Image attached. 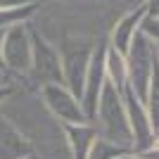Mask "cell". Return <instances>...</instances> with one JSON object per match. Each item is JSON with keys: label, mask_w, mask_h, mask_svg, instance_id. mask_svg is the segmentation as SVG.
Here are the masks:
<instances>
[{"label": "cell", "mask_w": 159, "mask_h": 159, "mask_svg": "<svg viewBox=\"0 0 159 159\" xmlns=\"http://www.w3.org/2000/svg\"><path fill=\"white\" fill-rule=\"evenodd\" d=\"M93 128L100 138L109 140L119 147L131 150V131H128V121H126V109L121 102V93L116 88L105 81L102 93L98 98V107H95V116H93Z\"/></svg>", "instance_id": "6da1fadb"}, {"label": "cell", "mask_w": 159, "mask_h": 159, "mask_svg": "<svg viewBox=\"0 0 159 159\" xmlns=\"http://www.w3.org/2000/svg\"><path fill=\"white\" fill-rule=\"evenodd\" d=\"M124 60H126V86L145 105L152 86V76L157 74V43L135 31Z\"/></svg>", "instance_id": "7a4b0ae2"}, {"label": "cell", "mask_w": 159, "mask_h": 159, "mask_svg": "<svg viewBox=\"0 0 159 159\" xmlns=\"http://www.w3.org/2000/svg\"><path fill=\"white\" fill-rule=\"evenodd\" d=\"M121 102L126 109V121L128 131H131V152L145 154V152H157V128H154L147 107L138 100V95L133 93L128 86L121 90Z\"/></svg>", "instance_id": "3957f363"}, {"label": "cell", "mask_w": 159, "mask_h": 159, "mask_svg": "<svg viewBox=\"0 0 159 159\" xmlns=\"http://www.w3.org/2000/svg\"><path fill=\"white\" fill-rule=\"evenodd\" d=\"M0 60L7 74L29 76V69H31V26H29V21L12 24L2 31Z\"/></svg>", "instance_id": "277c9868"}, {"label": "cell", "mask_w": 159, "mask_h": 159, "mask_svg": "<svg viewBox=\"0 0 159 159\" xmlns=\"http://www.w3.org/2000/svg\"><path fill=\"white\" fill-rule=\"evenodd\" d=\"M57 52H60V64H62V86L74 98H81L93 45L81 43V40H64Z\"/></svg>", "instance_id": "5b68a950"}, {"label": "cell", "mask_w": 159, "mask_h": 159, "mask_svg": "<svg viewBox=\"0 0 159 159\" xmlns=\"http://www.w3.org/2000/svg\"><path fill=\"white\" fill-rule=\"evenodd\" d=\"M29 79L33 83L48 86V83H62V64L60 52L52 43H48L38 31L31 29V69Z\"/></svg>", "instance_id": "8992f818"}, {"label": "cell", "mask_w": 159, "mask_h": 159, "mask_svg": "<svg viewBox=\"0 0 159 159\" xmlns=\"http://www.w3.org/2000/svg\"><path fill=\"white\" fill-rule=\"evenodd\" d=\"M38 93H40V100H43L45 109L60 121V126H66V124H86V116H83L79 98H74L62 83L40 86Z\"/></svg>", "instance_id": "52a82bcc"}, {"label": "cell", "mask_w": 159, "mask_h": 159, "mask_svg": "<svg viewBox=\"0 0 159 159\" xmlns=\"http://www.w3.org/2000/svg\"><path fill=\"white\" fill-rule=\"evenodd\" d=\"M33 157L31 140L19 131L10 116L0 112V159H29Z\"/></svg>", "instance_id": "ba28073f"}, {"label": "cell", "mask_w": 159, "mask_h": 159, "mask_svg": "<svg viewBox=\"0 0 159 159\" xmlns=\"http://www.w3.org/2000/svg\"><path fill=\"white\" fill-rule=\"evenodd\" d=\"M143 14H145V7H143V5L135 7L133 12L124 14V17L114 24L112 36H109V40H107V45L114 48L119 55H126L133 36H135V31H138V24H140V19H143Z\"/></svg>", "instance_id": "9c48e42d"}, {"label": "cell", "mask_w": 159, "mask_h": 159, "mask_svg": "<svg viewBox=\"0 0 159 159\" xmlns=\"http://www.w3.org/2000/svg\"><path fill=\"white\" fill-rule=\"evenodd\" d=\"M62 131L66 135V147H69L71 159H86L95 138H98L93 124L90 121H86V124H66V126H62Z\"/></svg>", "instance_id": "30bf717a"}, {"label": "cell", "mask_w": 159, "mask_h": 159, "mask_svg": "<svg viewBox=\"0 0 159 159\" xmlns=\"http://www.w3.org/2000/svg\"><path fill=\"white\" fill-rule=\"evenodd\" d=\"M105 79L109 81L119 93L124 90V86H126V60H124V55H119L109 45H107V50H105Z\"/></svg>", "instance_id": "8fae6325"}, {"label": "cell", "mask_w": 159, "mask_h": 159, "mask_svg": "<svg viewBox=\"0 0 159 159\" xmlns=\"http://www.w3.org/2000/svg\"><path fill=\"white\" fill-rule=\"evenodd\" d=\"M36 7H38V2L24 5V7H14V10H0V31H5L12 24H19V21H29L36 14Z\"/></svg>", "instance_id": "7c38bea8"}, {"label": "cell", "mask_w": 159, "mask_h": 159, "mask_svg": "<svg viewBox=\"0 0 159 159\" xmlns=\"http://www.w3.org/2000/svg\"><path fill=\"white\" fill-rule=\"evenodd\" d=\"M121 152H126V147H119V145H114V143L98 135L86 159H114V157H119Z\"/></svg>", "instance_id": "4fadbf2b"}, {"label": "cell", "mask_w": 159, "mask_h": 159, "mask_svg": "<svg viewBox=\"0 0 159 159\" xmlns=\"http://www.w3.org/2000/svg\"><path fill=\"white\" fill-rule=\"evenodd\" d=\"M138 31L143 33V36H147L150 40H154L157 43L159 40V17H152V14H143V19H140L138 24Z\"/></svg>", "instance_id": "5bb4252c"}, {"label": "cell", "mask_w": 159, "mask_h": 159, "mask_svg": "<svg viewBox=\"0 0 159 159\" xmlns=\"http://www.w3.org/2000/svg\"><path fill=\"white\" fill-rule=\"evenodd\" d=\"M40 0H0V10H14V7H24V5H33Z\"/></svg>", "instance_id": "9a60e30c"}, {"label": "cell", "mask_w": 159, "mask_h": 159, "mask_svg": "<svg viewBox=\"0 0 159 159\" xmlns=\"http://www.w3.org/2000/svg\"><path fill=\"white\" fill-rule=\"evenodd\" d=\"M114 159H157V152H145V154H138V152H131V150H126V152H121L119 157Z\"/></svg>", "instance_id": "2e32d148"}, {"label": "cell", "mask_w": 159, "mask_h": 159, "mask_svg": "<svg viewBox=\"0 0 159 159\" xmlns=\"http://www.w3.org/2000/svg\"><path fill=\"white\" fill-rule=\"evenodd\" d=\"M10 95H12V86H0V105H2V102H7V100H10Z\"/></svg>", "instance_id": "e0dca14e"}, {"label": "cell", "mask_w": 159, "mask_h": 159, "mask_svg": "<svg viewBox=\"0 0 159 159\" xmlns=\"http://www.w3.org/2000/svg\"><path fill=\"white\" fill-rule=\"evenodd\" d=\"M0 40H2V31H0ZM0 69H5V66H2V60H0Z\"/></svg>", "instance_id": "ac0fdd59"}, {"label": "cell", "mask_w": 159, "mask_h": 159, "mask_svg": "<svg viewBox=\"0 0 159 159\" xmlns=\"http://www.w3.org/2000/svg\"><path fill=\"white\" fill-rule=\"evenodd\" d=\"M29 159H36V157H29Z\"/></svg>", "instance_id": "d6986e66"}]
</instances>
